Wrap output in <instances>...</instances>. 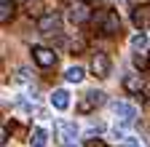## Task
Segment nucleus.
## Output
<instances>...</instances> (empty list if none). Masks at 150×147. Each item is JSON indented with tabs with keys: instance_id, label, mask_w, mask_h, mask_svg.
Returning <instances> with one entry per match:
<instances>
[{
	"instance_id": "nucleus-1",
	"label": "nucleus",
	"mask_w": 150,
	"mask_h": 147,
	"mask_svg": "<svg viewBox=\"0 0 150 147\" xmlns=\"http://www.w3.org/2000/svg\"><path fill=\"white\" fill-rule=\"evenodd\" d=\"M97 27L102 35H118L121 32V16L118 11H102L97 16Z\"/></svg>"
},
{
	"instance_id": "nucleus-2",
	"label": "nucleus",
	"mask_w": 150,
	"mask_h": 147,
	"mask_svg": "<svg viewBox=\"0 0 150 147\" xmlns=\"http://www.w3.org/2000/svg\"><path fill=\"white\" fill-rule=\"evenodd\" d=\"M102 102H105V94H102V91H86L83 99L78 102V113H81V115H88V113H94Z\"/></svg>"
},
{
	"instance_id": "nucleus-3",
	"label": "nucleus",
	"mask_w": 150,
	"mask_h": 147,
	"mask_svg": "<svg viewBox=\"0 0 150 147\" xmlns=\"http://www.w3.org/2000/svg\"><path fill=\"white\" fill-rule=\"evenodd\" d=\"M62 27V16L51 11V13H43L40 19H38V32H43V35H51V32H59Z\"/></svg>"
},
{
	"instance_id": "nucleus-4",
	"label": "nucleus",
	"mask_w": 150,
	"mask_h": 147,
	"mask_svg": "<svg viewBox=\"0 0 150 147\" xmlns=\"http://www.w3.org/2000/svg\"><path fill=\"white\" fill-rule=\"evenodd\" d=\"M56 134H59L62 142H75V136H78V126H75L72 120L59 118V120H56Z\"/></svg>"
},
{
	"instance_id": "nucleus-5",
	"label": "nucleus",
	"mask_w": 150,
	"mask_h": 147,
	"mask_svg": "<svg viewBox=\"0 0 150 147\" xmlns=\"http://www.w3.org/2000/svg\"><path fill=\"white\" fill-rule=\"evenodd\" d=\"M32 59L40 64V67H54V64H56V53H54V48L35 46V48H32Z\"/></svg>"
},
{
	"instance_id": "nucleus-6",
	"label": "nucleus",
	"mask_w": 150,
	"mask_h": 147,
	"mask_svg": "<svg viewBox=\"0 0 150 147\" xmlns=\"http://www.w3.org/2000/svg\"><path fill=\"white\" fill-rule=\"evenodd\" d=\"M131 22H134V27H139V30H147L150 27V3L137 6L134 11H131Z\"/></svg>"
},
{
	"instance_id": "nucleus-7",
	"label": "nucleus",
	"mask_w": 150,
	"mask_h": 147,
	"mask_svg": "<svg viewBox=\"0 0 150 147\" xmlns=\"http://www.w3.org/2000/svg\"><path fill=\"white\" fill-rule=\"evenodd\" d=\"M91 72L97 78H107L110 75V59H107V53H94V59H91Z\"/></svg>"
},
{
	"instance_id": "nucleus-8",
	"label": "nucleus",
	"mask_w": 150,
	"mask_h": 147,
	"mask_svg": "<svg viewBox=\"0 0 150 147\" xmlns=\"http://www.w3.org/2000/svg\"><path fill=\"white\" fill-rule=\"evenodd\" d=\"M88 19H91V11H88L86 3H72V6H70V22L83 24V22H88Z\"/></svg>"
},
{
	"instance_id": "nucleus-9",
	"label": "nucleus",
	"mask_w": 150,
	"mask_h": 147,
	"mask_svg": "<svg viewBox=\"0 0 150 147\" xmlns=\"http://www.w3.org/2000/svg\"><path fill=\"white\" fill-rule=\"evenodd\" d=\"M112 110H115V115L123 120V123H134V118H137V107L134 104H126V102H118L115 107H112Z\"/></svg>"
},
{
	"instance_id": "nucleus-10",
	"label": "nucleus",
	"mask_w": 150,
	"mask_h": 147,
	"mask_svg": "<svg viewBox=\"0 0 150 147\" xmlns=\"http://www.w3.org/2000/svg\"><path fill=\"white\" fill-rule=\"evenodd\" d=\"M123 91L131 96H139V91H142V78L139 75H126L123 78Z\"/></svg>"
},
{
	"instance_id": "nucleus-11",
	"label": "nucleus",
	"mask_w": 150,
	"mask_h": 147,
	"mask_svg": "<svg viewBox=\"0 0 150 147\" xmlns=\"http://www.w3.org/2000/svg\"><path fill=\"white\" fill-rule=\"evenodd\" d=\"M51 104H54L56 110H67V107H70V94H67L64 88H56L54 96H51Z\"/></svg>"
},
{
	"instance_id": "nucleus-12",
	"label": "nucleus",
	"mask_w": 150,
	"mask_h": 147,
	"mask_svg": "<svg viewBox=\"0 0 150 147\" xmlns=\"http://www.w3.org/2000/svg\"><path fill=\"white\" fill-rule=\"evenodd\" d=\"M13 0H3V3H0V22L3 24H8L11 19H13Z\"/></svg>"
},
{
	"instance_id": "nucleus-13",
	"label": "nucleus",
	"mask_w": 150,
	"mask_h": 147,
	"mask_svg": "<svg viewBox=\"0 0 150 147\" xmlns=\"http://www.w3.org/2000/svg\"><path fill=\"white\" fill-rule=\"evenodd\" d=\"M24 11L30 16H35V19H40V16H43V0H27V3H24Z\"/></svg>"
},
{
	"instance_id": "nucleus-14",
	"label": "nucleus",
	"mask_w": 150,
	"mask_h": 147,
	"mask_svg": "<svg viewBox=\"0 0 150 147\" xmlns=\"http://www.w3.org/2000/svg\"><path fill=\"white\" fill-rule=\"evenodd\" d=\"M30 144H32V147H46V131H43V128H32Z\"/></svg>"
},
{
	"instance_id": "nucleus-15",
	"label": "nucleus",
	"mask_w": 150,
	"mask_h": 147,
	"mask_svg": "<svg viewBox=\"0 0 150 147\" xmlns=\"http://www.w3.org/2000/svg\"><path fill=\"white\" fill-rule=\"evenodd\" d=\"M131 62H134V67H137L139 72H145V70L150 67V59H147V53H145V51H137V53H134V59H131Z\"/></svg>"
},
{
	"instance_id": "nucleus-16",
	"label": "nucleus",
	"mask_w": 150,
	"mask_h": 147,
	"mask_svg": "<svg viewBox=\"0 0 150 147\" xmlns=\"http://www.w3.org/2000/svg\"><path fill=\"white\" fill-rule=\"evenodd\" d=\"M64 78H67L70 83H81V80H83V70H81V67H70V70L64 72Z\"/></svg>"
},
{
	"instance_id": "nucleus-17",
	"label": "nucleus",
	"mask_w": 150,
	"mask_h": 147,
	"mask_svg": "<svg viewBox=\"0 0 150 147\" xmlns=\"http://www.w3.org/2000/svg\"><path fill=\"white\" fill-rule=\"evenodd\" d=\"M131 46H134L137 51H145V46H147V35H145V32L134 35V38H131Z\"/></svg>"
},
{
	"instance_id": "nucleus-18",
	"label": "nucleus",
	"mask_w": 150,
	"mask_h": 147,
	"mask_svg": "<svg viewBox=\"0 0 150 147\" xmlns=\"http://www.w3.org/2000/svg\"><path fill=\"white\" fill-rule=\"evenodd\" d=\"M86 147H110V144H107L105 139H88V142H86Z\"/></svg>"
},
{
	"instance_id": "nucleus-19",
	"label": "nucleus",
	"mask_w": 150,
	"mask_h": 147,
	"mask_svg": "<svg viewBox=\"0 0 150 147\" xmlns=\"http://www.w3.org/2000/svg\"><path fill=\"white\" fill-rule=\"evenodd\" d=\"M123 147H139V139H129V142H126Z\"/></svg>"
},
{
	"instance_id": "nucleus-20",
	"label": "nucleus",
	"mask_w": 150,
	"mask_h": 147,
	"mask_svg": "<svg viewBox=\"0 0 150 147\" xmlns=\"http://www.w3.org/2000/svg\"><path fill=\"white\" fill-rule=\"evenodd\" d=\"M118 3H126V0H118Z\"/></svg>"
},
{
	"instance_id": "nucleus-21",
	"label": "nucleus",
	"mask_w": 150,
	"mask_h": 147,
	"mask_svg": "<svg viewBox=\"0 0 150 147\" xmlns=\"http://www.w3.org/2000/svg\"><path fill=\"white\" fill-rule=\"evenodd\" d=\"M70 147H75V144H70Z\"/></svg>"
}]
</instances>
